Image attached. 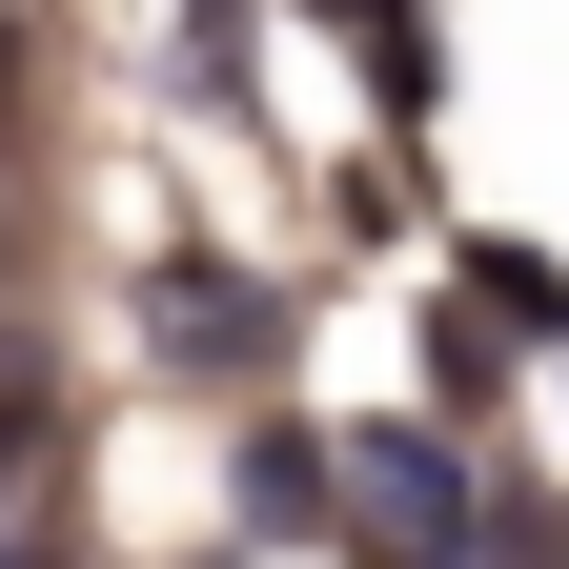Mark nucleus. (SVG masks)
<instances>
[{
    "instance_id": "obj_1",
    "label": "nucleus",
    "mask_w": 569,
    "mask_h": 569,
    "mask_svg": "<svg viewBox=\"0 0 569 569\" xmlns=\"http://www.w3.org/2000/svg\"><path fill=\"white\" fill-rule=\"evenodd\" d=\"M326 448H346V529H367L387 569H488V549H509L488 468L448 448V407H407V427H326Z\"/></svg>"
},
{
    "instance_id": "obj_2",
    "label": "nucleus",
    "mask_w": 569,
    "mask_h": 569,
    "mask_svg": "<svg viewBox=\"0 0 569 569\" xmlns=\"http://www.w3.org/2000/svg\"><path fill=\"white\" fill-rule=\"evenodd\" d=\"M142 346L203 367V387H264V367H284V306H264L244 264H142Z\"/></svg>"
},
{
    "instance_id": "obj_3",
    "label": "nucleus",
    "mask_w": 569,
    "mask_h": 569,
    "mask_svg": "<svg viewBox=\"0 0 569 569\" xmlns=\"http://www.w3.org/2000/svg\"><path fill=\"white\" fill-rule=\"evenodd\" d=\"M306 21H346V61H367V102H387V122H427V102H448V41H427V0H306Z\"/></svg>"
},
{
    "instance_id": "obj_4",
    "label": "nucleus",
    "mask_w": 569,
    "mask_h": 569,
    "mask_svg": "<svg viewBox=\"0 0 569 569\" xmlns=\"http://www.w3.org/2000/svg\"><path fill=\"white\" fill-rule=\"evenodd\" d=\"M448 284H468V306L509 326V346H569V264H549V244H468Z\"/></svg>"
},
{
    "instance_id": "obj_5",
    "label": "nucleus",
    "mask_w": 569,
    "mask_h": 569,
    "mask_svg": "<svg viewBox=\"0 0 569 569\" xmlns=\"http://www.w3.org/2000/svg\"><path fill=\"white\" fill-rule=\"evenodd\" d=\"M509 367H529V346H509V326H488L468 284H448V306H427V407H488Z\"/></svg>"
}]
</instances>
